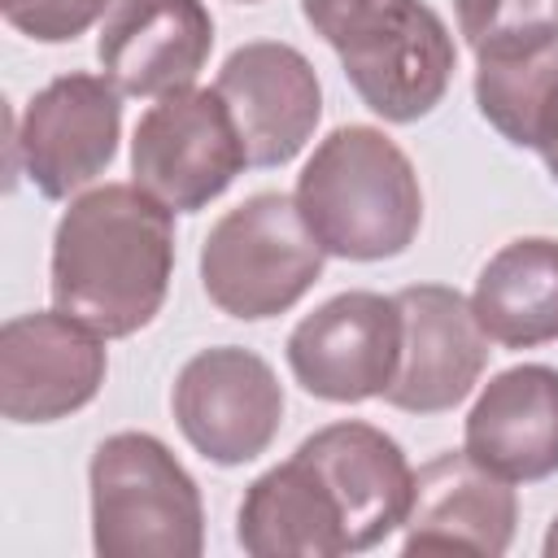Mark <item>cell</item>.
<instances>
[{"instance_id":"6da1fadb","label":"cell","mask_w":558,"mask_h":558,"mask_svg":"<svg viewBox=\"0 0 558 558\" xmlns=\"http://www.w3.org/2000/svg\"><path fill=\"white\" fill-rule=\"evenodd\" d=\"M174 275V214L135 183H105L70 201L52 231V305L105 340L148 327Z\"/></svg>"},{"instance_id":"7a4b0ae2","label":"cell","mask_w":558,"mask_h":558,"mask_svg":"<svg viewBox=\"0 0 558 558\" xmlns=\"http://www.w3.org/2000/svg\"><path fill=\"white\" fill-rule=\"evenodd\" d=\"M296 209L327 257L384 262L401 257L423 227V187L379 126H336L296 174Z\"/></svg>"},{"instance_id":"3957f363","label":"cell","mask_w":558,"mask_h":558,"mask_svg":"<svg viewBox=\"0 0 558 558\" xmlns=\"http://www.w3.org/2000/svg\"><path fill=\"white\" fill-rule=\"evenodd\" d=\"M92 549L100 558H196L205 501L187 466L148 432H113L87 466Z\"/></svg>"},{"instance_id":"277c9868","label":"cell","mask_w":558,"mask_h":558,"mask_svg":"<svg viewBox=\"0 0 558 558\" xmlns=\"http://www.w3.org/2000/svg\"><path fill=\"white\" fill-rule=\"evenodd\" d=\"M327 248L305 227L296 196L257 192L227 209L201 244L205 296L244 323L292 310L323 275Z\"/></svg>"},{"instance_id":"5b68a950","label":"cell","mask_w":558,"mask_h":558,"mask_svg":"<svg viewBox=\"0 0 558 558\" xmlns=\"http://www.w3.org/2000/svg\"><path fill=\"white\" fill-rule=\"evenodd\" d=\"M248 166L227 100L214 87H183L144 109L131 135V174L170 214L218 201Z\"/></svg>"},{"instance_id":"8992f818","label":"cell","mask_w":558,"mask_h":558,"mask_svg":"<svg viewBox=\"0 0 558 558\" xmlns=\"http://www.w3.org/2000/svg\"><path fill=\"white\" fill-rule=\"evenodd\" d=\"M170 410L183 440L201 458L214 466H244L275 445L283 388L262 353L218 344L183 362L170 388Z\"/></svg>"},{"instance_id":"52a82bcc","label":"cell","mask_w":558,"mask_h":558,"mask_svg":"<svg viewBox=\"0 0 558 558\" xmlns=\"http://www.w3.org/2000/svg\"><path fill=\"white\" fill-rule=\"evenodd\" d=\"M122 135V92L105 74H61L13 126V161L48 201H65L109 170Z\"/></svg>"},{"instance_id":"ba28073f","label":"cell","mask_w":558,"mask_h":558,"mask_svg":"<svg viewBox=\"0 0 558 558\" xmlns=\"http://www.w3.org/2000/svg\"><path fill=\"white\" fill-rule=\"evenodd\" d=\"M401 357V310L392 296L353 288L323 301L288 336L292 379L331 405L384 397Z\"/></svg>"},{"instance_id":"9c48e42d","label":"cell","mask_w":558,"mask_h":558,"mask_svg":"<svg viewBox=\"0 0 558 558\" xmlns=\"http://www.w3.org/2000/svg\"><path fill=\"white\" fill-rule=\"evenodd\" d=\"M105 371V336L57 305L0 327V414L9 423L70 418L96 401Z\"/></svg>"},{"instance_id":"30bf717a","label":"cell","mask_w":558,"mask_h":558,"mask_svg":"<svg viewBox=\"0 0 558 558\" xmlns=\"http://www.w3.org/2000/svg\"><path fill=\"white\" fill-rule=\"evenodd\" d=\"M401 357L384 388V401L405 414H445L471 397L488 366V336L471 310V296L445 283H414L397 296Z\"/></svg>"},{"instance_id":"8fae6325","label":"cell","mask_w":558,"mask_h":558,"mask_svg":"<svg viewBox=\"0 0 558 558\" xmlns=\"http://www.w3.org/2000/svg\"><path fill=\"white\" fill-rule=\"evenodd\" d=\"M214 92L227 100L248 166L257 170L288 166L314 140V126L323 118V87L314 65L301 48L279 39L240 44L222 61Z\"/></svg>"},{"instance_id":"7c38bea8","label":"cell","mask_w":558,"mask_h":558,"mask_svg":"<svg viewBox=\"0 0 558 558\" xmlns=\"http://www.w3.org/2000/svg\"><path fill=\"white\" fill-rule=\"evenodd\" d=\"M296 453L331 488L340 519H344L349 554L375 549L397 527H405L410 497H414V466L388 432L344 418V423H327L314 436H305Z\"/></svg>"},{"instance_id":"4fadbf2b","label":"cell","mask_w":558,"mask_h":558,"mask_svg":"<svg viewBox=\"0 0 558 558\" xmlns=\"http://www.w3.org/2000/svg\"><path fill=\"white\" fill-rule=\"evenodd\" d=\"M214 48V17L201 0H113L96 61L122 96L161 100L196 83Z\"/></svg>"},{"instance_id":"5bb4252c","label":"cell","mask_w":558,"mask_h":558,"mask_svg":"<svg viewBox=\"0 0 558 558\" xmlns=\"http://www.w3.org/2000/svg\"><path fill=\"white\" fill-rule=\"evenodd\" d=\"M519 523V497L510 480L475 462L466 449L436 453L414 471V497L405 514L401 549H471V554H506Z\"/></svg>"},{"instance_id":"9a60e30c","label":"cell","mask_w":558,"mask_h":558,"mask_svg":"<svg viewBox=\"0 0 558 558\" xmlns=\"http://www.w3.org/2000/svg\"><path fill=\"white\" fill-rule=\"evenodd\" d=\"M462 449L510 484L558 475V366L497 371L462 423Z\"/></svg>"},{"instance_id":"2e32d148","label":"cell","mask_w":558,"mask_h":558,"mask_svg":"<svg viewBox=\"0 0 558 558\" xmlns=\"http://www.w3.org/2000/svg\"><path fill=\"white\" fill-rule=\"evenodd\" d=\"M235 541L253 558H340L349 554L344 519L323 475L292 453L262 471L235 510Z\"/></svg>"},{"instance_id":"e0dca14e","label":"cell","mask_w":558,"mask_h":558,"mask_svg":"<svg viewBox=\"0 0 558 558\" xmlns=\"http://www.w3.org/2000/svg\"><path fill=\"white\" fill-rule=\"evenodd\" d=\"M453 65H458L453 35L432 4H418V13L375 48L340 61L362 105L384 122H401V126L427 118L445 100Z\"/></svg>"},{"instance_id":"ac0fdd59","label":"cell","mask_w":558,"mask_h":558,"mask_svg":"<svg viewBox=\"0 0 558 558\" xmlns=\"http://www.w3.org/2000/svg\"><path fill=\"white\" fill-rule=\"evenodd\" d=\"M484 336L501 349H536L558 340V240L519 235L501 244L471 292Z\"/></svg>"},{"instance_id":"d6986e66","label":"cell","mask_w":558,"mask_h":558,"mask_svg":"<svg viewBox=\"0 0 558 558\" xmlns=\"http://www.w3.org/2000/svg\"><path fill=\"white\" fill-rule=\"evenodd\" d=\"M475 105L501 140L545 153L558 140V39L510 57H480Z\"/></svg>"},{"instance_id":"ffe728a7","label":"cell","mask_w":558,"mask_h":558,"mask_svg":"<svg viewBox=\"0 0 558 558\" xmlns=\"http://www.w3.org/2000/svg\"><path fill=\"white\" fill-rule=\"evenodd\" d=\"M453 9L475 61L558 39V0H453Z\"/></svg>"},{"instance_id":"44dd1931","label":"cell","mask_w":558,"mask_h":558,"mask_svg":"<svg viewBox=\"0 0 558 558\" xmlns=\"http://www.w3.org/2000/svg\"><path fill=\"white\" fill-rule=\"evenodd\" d=\"M418 4L423 0H301V13L314 26V35H323L344 61L375 48L384 35L401 31Z\"/></svg>"},{"instance_id":"7402d4cb","label":"cell","mask_w":558,"mask_h":558,"mask_svg":"<svg viewBox=\"0 0 558 558\" xmlns=\"http://www.w3.org/2000/svg\"><path fill=\"white\" fill-rule=\"evenodd\" d=\"M109 9H113V0H0L4 22L39 44L78 39Z\"/></svg>"},{"instance_id":"603a6c76","label":"cell","mask_w":558,"mask_h":558,"mask_svg":"<svg viewBox=\"0 0 558 558\" xmlns=\"http://www.w3.org/2000/svg\"><path fill=\"white\" fill-rule=\"evenodd\" d=\"M541 549H545V558H558V519L549 523V532H545V545H541Z\"/></svg>"},{"instance_id":"cb8c5ba5","label":"cell","mask_w":558,"mask_h":558,"mask_svg":"<svg viewBox=\"0 0 558 558\" xmlns=\"http://www.w3.org/2000/svg\"><path fill=\"white\" fill-rule=\"evenodd\" d=\"M541 157H545V166H549V174L558 179V140H554V144H549V148H545Z\"/></svg>"},{"instance_id":"d4e9b609","label":"cell","mask_w":558,"mask_h":558,"mask_svg":"<svg viewBox=\"0 0 558 558\" xmlns=\"http://www.w3.org/2000/svg\"><path fill=\"white\" fill-rule=\"evenodd\" d=\"M240 4H257V0H240Z\"/></svg>"}]
</instances>
